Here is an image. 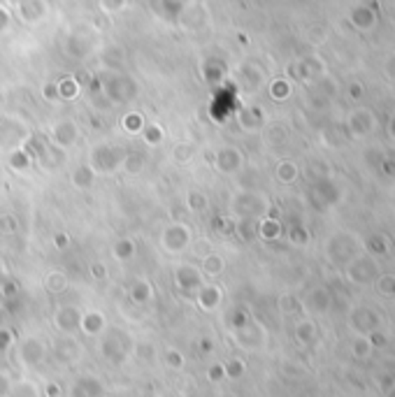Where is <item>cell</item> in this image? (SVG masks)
<instances>
[{
    "mask_svg": "<svg viewBox=\"0 0 395 397\" xmlns=\"http://www.w3.org/2000/svg\"><path fill=\"white\" fill-rule=\"evenodd\" d=\"M219 267H221V261H219L216 256H209L207 261H205V272L207 274H216Z\"/></svg>",
    "mask_w": 395,
    "mask_h": 397,
    "instance_id": "5b68a950",
    "label": "cell"
},
{
    "mask_svg": "<svg viewBox=\"0 0 395 397\" xmlns=\"http://www.w3.org/2000/svg\"><path fill=\"white\" fill-rule=\"evenodd\" d=\"M114 256H117L119 261H128V258L135 256V244L131 240H119L114 244Z\"/></svg>",
    "mask_w": 395,
    "mask_h": 397,
    "instance_id": "277c9868",
    "label": "cell"
},
{
    "mask_svg": "<svg viewBox=\"0 0 395 397\" xmlns=\"http://www.w3.org/2000/svg\"><path fill=\"white\" fill-rule=\"evenodd\" d=\"M93 167L91 165H82L79 167V172H75L72 174V181H75V186H79V188H89L91 186V181H93Z\"/></svg>",
    "mask_w": 395,
    "mask_h": 397,
    "instance_id": "3957f363",
    "label": "cell"
},
{
    "mask_svg": "<svg viewBox=\"0 0 395 397\" xmlns=\"http://www.w3.org/2000/svg\"><path fill=\"white\" fill-rule=\"evenodd\" d=\"M188 242H191V228H186L184 223H172V226L165 228L163 247L168 251H172V254L184 251L188 247Z\"/></svg>",
    "mask_w": 395,
    "mask_h": 397,
    "instance_id": "6da1fadb",
    "label": "cell"
},
{
    "mask_svg": "<svg viewBox=\"0 0 395 397\" xmlns=\"http://www.w3.org/2000/svg\"><path fill=\"white\" fill-rule=\"evenodd\" d=\"M140 124H142V119L138 117V114H135V117H128L126 119V131H135V133H138L140 128H142Z\"/></svg>",
    "mask_w": 395,
    "mask_h": 397,
    "instance_id": "8992f818",
    "label": "cell"
},
{
    "mask_svg": "<svg viewBox=\"0 0 395 397\" xmlns=\"http://www.w3.org/2000/svg\"><path fill=\"white\" fill-rule=\"evenodd\" d=\"M54 140H56V147H72V142L77 140V128H75L70 121L58 124L54 131Z\"/></svg>",
    "mask_w": 395,
    "mask_h": 397,
    "instance_id": "7a4b0ae2",
    "label": "cell"
}]
</instances>
